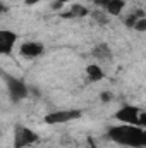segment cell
<instances>
[{"label": "cell", "mask_w": 146, "mask_h": 148, "mask_svg": "<svg viewBox=\"0 0 146 148\" xmlns=\"http://www.w3.org/2000/svg\"><path fill=\"white\" fill-rule=\"evenodd\" d=\"M108 136L110 140H113L119 145L132 148L145 147V127H139V126H132V124L113 126L108 129Z\"/></svg>", "instance_id": "obj_1"}, {"label": "cell", "mask_w": 146, "mask_h": 148, "mask_svg": "<svg viewBox=\"0 0 146 148\" xmlns=\"http://www.w3.org/2000/svg\"><path fill=\"white\" fill-rule=\"evenodd\" d=\"M83 115V110L79 109H69V110H57L52 112L45 117V122L46 124H64V122H71L76 121Z\"/></svg>", "instance_id": "obj_2"}, {"label": "cell", "mask_w": 146, "mask_h": 148, "mask_svg": "<svg viewBox=\"0 0 146 148\" xmlns=\"http://www.w3.org/2000/svg\"><path fill=\"white\" fill-rule=\"evenodd\" d=\"M139 114L141 109L136 105H124L122 109H119L115 114V119L120 121L122 124H132V126H139Z\"/></svg>", "instance_id": "obj_3"}, {"label": "cell", "mask_w": 146, "mask_h": 148, "mask_svg": "<svg viewBox=\"0 0 146 148\" xmlns=\"http://www.w3.org/2000/svg\"><path fill=\"white\" fill-rule=\"evenodd\" d=\"M38 141V134L33 133L31 129L28 127H23V126H17L16 129V134H14V148H26L31 147L33 143Z\"/></svg>", "instance_id": "obj_4"}, {"label": "cell", "mask_w": 146, "mask_h": 148, "mask_svg": "<svg viewBox=\"0 0 146 148\" xmlns=\"http://www.w3.org/2000/svg\"><path fill=\"white\" fill-rule=\"evenodd\" d=\"M5 81H7V90H9V93H10V98H12L14 102H19V100L26 98V95H28V86H26L23 81H19V79H16V77H10V76H7Z\"/></svg>", "instance_id": "obj_5"}, {"label": "cell", "mask_w": 146, "mask_h": 148, "mask_svg": "<svg viewBox=\"0 0 146 148\" xmlns=\"http://www.w3.org/2000/svg\"><path fill=\"white\" fill-rule=\"evenodd\" d=\"M17 41V35L14 31L9 29H2L0 31V53L9 55L14 48V43Z\"/></svg>", "instance_id": "obj_6"}, {"label": "cell", "mask_w": 146, "mask_h": 148, "mask_svg": "<svg viewBox=\"0 0 146 148\" xmlns=\"http://www.w3.org/2000/svg\"><path fill=\"white\" fill-rule=\"evenodd\" d=\"M43 50H45V47L40 41H24L21 45V55L23 57H29V59L40 57L43 53Z\"/></svg>", "instance_id": "obj_7"}, {"label": "cell", "mask_w": 146, "mask_h": 148, "mask_svg": "<svg viewBox=\"0 0 146 148\" xmlns=\"http://www.w3.org/2000/svg\"><path fill=\"white\" fill-rule=\"evenodd\" d=\"M86 74H88V77H89V81H102L103 77H105V73H103V69L100 67V66H96V64H89L88 67H86Z\"/></svg>", "instance_id": "obj_8"}, {"label": "cell", "mask_w": 146, "mask_h": 148, "mask_svg": "<svg viewBox=\"0 0 146 148\" xmlns=\"http://www.w3.org/2000/svg\"><path fill=\"white\" fill-rule=\"evenodd\" d=\"M126 7V0H110V3L107 5V12L110 16H119L122 12V9Z\"/></svg>", "instance_id": "obj_9"}, {"label": "cell", "mask_w": 146, "mask_h": 148, "mask_svg": "<svg viewBox=\"0 0 146 148\" xmlns=\"http://www.w3.org/2000/svg\"><path fill=\"white\" fill-rule=\"evenodd\" d=\"M93 53H95L98 59H107V57H110V50L107 48V45H98V47L93 50Z\"/></svg>", "instance_id": "obj_10"}, {"label": "cell", "mask_w": 146, "mask_h": 148, "mask_svg": "<svg viewBox=\"0 0 146 148\" xmlns=\"http://www.w3.org/2000/svg\"><path fill=\"white\" fill-rule=\"evenodd\" d=\"M71 12H72L74 17H84V16H88V9L83 7V5H79V3H76V5L71 7Z\"/></svg>", "instance_id": "obj_11"}, {"label": "cell", "mask_w": 146, "mask_h": 148, "mask_svg": "<svg viewBox=\"0 0 146 148\" xmlns=\"http://www.w3.org/2000/svg\"><path fill=\"white\" fill-rule=\"evenodd\" d=\"M134 29H136V31H139V33H145V31H146V17L138 19V23H136Z\"/></svg>", "instance_id": "obj_12"}, {"label": "cell", "mask_w": 146, "mask_h": 148, "mask_svg": "<svg viewBox=\"0 0 146 148\" xmlns=\"http://www.w3.org/2000/svg\"><path fill=\"white\" fill-rule=\"evenodd\" d=\"M139 127H146V112L143 110L139 114Z\"/></svg>", "instance_id": "obj_13"}, {"label": "cell", "mask_w": 146, "mask_h": 148, "mask_svg": "<svg viewBox=\"0 0 146 148\" xmlns=\"http://www.w3.org/2000/svg\"><path fill=\"white\" fill-rule=\"evenodd\" d=\"M110 3V0H95V5H98V7H103V9H107V5Z\"/></svg>", "instance_id": "obj_14"}, {"label": "cell", "mask_w": 146, "mask_h": 148, "mask_svg": "<svg viewBox=\"0 0 146 148\" xmlns=\"http://www.w3.org/2000/svg\"><path fill=\"white\" fill-rule=\"evenodd\" d=\"M38 2H41V0H24L26 5H35V3H38Z\"/></svg>", "instance_id": "obj_15"}, {"label": "cell", "mask_w": 146, "mask_h": 148, "mask_svg": "<svg viewBox=\"0 0 146 148\" xmlns=\"http://www.w3.org/2000/svg\"><path fill=\"white\" fill-rule=\"evenodd\" d=\"M110 98H112V95H110V93H103V95H102V100H105V102L110 100Z\"/></svg>", "instance_id": "obj_16"}, {"label": "cell", "mask_w": 146, "mask_h": 148, "mask_svg": "<svg viewBox=\"0 0 146 148\" xmlns=\"http://www.w3.org/2000/svg\"><path fill=\"white\" fill-rule=\"evenodd\" d=\"M59 2H62V3H71V2H76V0H59Z\"/></svg>", "instance_id": "obj_17"}]
</instances>
